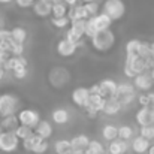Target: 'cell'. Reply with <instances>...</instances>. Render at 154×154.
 I'll return each mask as SVG.
<instances>
[{"mask_svg":"<svg viewBox=\"0 0 154 154\" xmlns=\"http://www.w3.org/2000/svg\"><path fill=\"white\" fill-rule=\"evenodd\" d=\"M105 153H106L105 145L97 139H91L88 147L85 148V154H105Z\"/></svg>","mask_w":154,"mask_h":154,"instance_id":"cell-30","label":"cell"},{"mask_svg":"<svg viewBox=\"0 0 154 154\" xmlns=\"http://www.w3.org/2000/svg\"><path fill=\"white\" fill-rule=\"evenodd\" d=\"M151 57L154 58V41L151 42Z\"/></svg>","mask_w":154,"mask_h":154,"instance_id":"cell-52","label":"cell"},{"mask_svg":"<svg viewBox=\"0 0 154 154\" xmlns=\"http://www.w3.org/2000/svg\"><path fill=\"white\" fill-rule=\"evenodd\" d=\"M93 21H94V26H96L97 32L111 30V26H112V23H114L105 12H100V14H97L96 17H93Z\"/></svg>","mask_w":154,"mask_h":154,"instance_id":"cell-20","label":"cell"},{"mask_svg":"<svg viewBox=\"0 0 154 154\" xmlns=\"http://www.w3.org/2000/svg\"><path fill=\"white\" fill-rule=\"evenodd\" d=\"M3 132H5V130H3V127H2V124H0V135H2Z\"/></svg>","mask_w":154,"mask_h":154,"instance_id":"cell-56","label":"cell"},{"mask_svg":"<svg viewBox=\"0 0 154 154\" xmlns=\"http://www.w3.org/2000/svg\"><path fill=\"white\" fill-rule=\"evenodd\" d=\"M70 21H76V20H88V14H87V9H85V5L84 3H79L73 8L69 9V15Z\"/></svg>","mask_w":154,"mask_h":154,"instance_id":"cell-21","label":"cell"},{"mask_svg":"<svg viewBox=\"0 0 154 154\" xmlns=\"http://www.w3.org/2000/svg\"><path fill=\"white\" fill-rule=\"evenodd\" d=\"M105 103H106V99L102 97L100 94H90L88 103H87V106H85L82 111L85 112V115H87L88 118H96V117L99 115V112L103 111Z\"/></svg>","mask_w":154,"mask_h":154,"instance_id":"cell-7","label":"cell"},{"mask_svg":"<svg viewBox=\"0 0 154 154\" xmlns=\"http://www.w3.org/2000/svg\"><path fill=\"white\" fill-rule=\"evenodd\" d=\"M88 90H90V94H99V82L91 84V85L88 87Z\"/></svg>","mask_w":154,"mask_h":154,"instance_id":"cell-46","label":"cell"},{"mask_svg":"<svg viewBox=\"0 0 154 154\" xmlns=\"http://www.w3.org/2000/svg\"><path fill=\"white\" fill-rule=\"evenodd\" d=\"M90 45L96 52H109L114 45H115V35L112 30H103V32H97L91 39H90Z\"/></svg>","mask_w":154,"mask_h":154,"instance_id":"cell-1","label":"cell"},{"mask_svg":"<svg viewBox=\"0 0 154 154\" xmlns=\"http://www.w3.org/2000/svg\"><path fill=\"white\" fill-rule=\"evenodd\" d=\"M69 6L64 3V2H58V3H54L52 5V12L51 17L54 18H61V17H67L69 15Z\"/></svg>","mask_w":154,"mask_h":154,"instance_id":"cell-28","label":"cell"},{"mask_svg":"<svg viewBox=\"0 0 154 154\" xmlns=\"http://www.w3.org/2000/svg\"><path fill=\"white\" fill-rule=\"evenodd\" d=\"M5 27V20H3V15L0 14V30Z\"/></svg>","mask_w":154,"mask_h":154,"instance_id":"cell-50","label":"cell"},{"mask_svg":"<svg viewBox=\"0 0 154 154\" xmlns=\"http://www.w3.org/2000/svg\"><path fill=\"white\" fill-rule=\"evenodd\" d=\"M142 72H147V61L142 57H139V55L126 57L123 73L127 79H133L136 75H139Z\"/></svg>","mask_w":154,"mask_h":154,"instance_id":"cell-4","label":"cell"},{"mask_svg":"<svg viewBox=\"0 0 154 154\" xmlns=\"http://www.w3.org/2000/svg\"><path fill=\"white\" fill-rule=\"evenodd\" d=\"M133 133H135V130H133V127L129 126V124H121V126L118 127V138L123 139V141H127V142H129V141L133 138Z\"/></svg>","mask_w":154,"mask_h":154,"instance_id":"cell-34","label":"cell"},{"mask_svg":"<svg viewBox=\"0 0 154 154\" xmlns=\"http://www.w3.org/2000/svg\"><path fill=\"white\" fill-rule=\"evenodd\" d=\"M96 33H97V29L94 26V21H93V18H88L87 23H85V38L91 39Z\"/></svg>","mask_w":154,"mask_h":154,"instance_id":"cell-40","label":"cell"},{"mask_svg":"<svg viewBox=\"0 0 154 154\" xmlns=\"http://www.w3.org/2000/svg\"><path fill=\"white\" fill-rule=\"evenodd\" d=\"M51 120H52V123L60 124V126L67 124L69 120H70V112H69L66 108H63V106L55 108V109L51 112Z\"/></svg>","mask_w":154,"mask_h":154,"instance_id":"cell-16","label":"cell"},{"mask_svg":"<svg viewBox=\"0 0 154 154\" xmlns=\"http://www.w3.org/2000/svg\"><path fill=\"white\" fill-rule=\"evenodd\" d=\"M41 141H44V139L35 133V135H32L30 138H27L26 141H23V148H24L26 151H30V153H33V150H35V148L39 145V142H41Z\"/></svg>","mask_w":154,"mask_h":154,"instance_id":"cell-33","label":"cell"},{"mask_svg":"<svg viewBox=\"0 0 154 154\" xmlns=\"http://www.w3.org/2000/svg\"><path fill=\"white\" fill-rule=\"evenodd\" d=\"M136 102L139 103V106H148L150 105V99H148V93H139L136 97ZM150 108V106H148Z\"/></svg>","mask_w":154,"mask_h":154,"instance_id":"cell-43","label":"cell"},{"mask_svg":"<svg viewBox=\"0 0 154 154\" xmlns=\"http://www.w3.org/2000/svg\"><path fill=\"white\" fill-rule=\"evenodd\" d=\"M102 138L108 142L118 139V127L115 124H105L102 129Z\"/></svg>","mask_w":154,"mask_h":154,"instance_id":"cell-27","label":"cell"},{"mask_svg":"<svg viewBox=\"0 0 154 154\" xmlns=\"http://www.w3.org/2000/svg\"><path fill=\"white\" fill-rule=\"evenodd\" d=\"M11 73H12V76H14L15 79L21 81V79H26V76H27V73H29V67H26V66H23V67H17V69L12 70Z\"/></svg>","mask_w":154,"mask_h":154,"instance_id":"cell-41","label":"cell"},{"mask_svg":"<svg viewBox=\"0 0 154 154\" xmlns=\"http://www.w3.org/2000/svg\"><path fill=\"white\" fill-rule=\"evenodd\" d=\"M35 133H36L38 136H41L42 139L48 141V139L52 136V133H54L52 123L51 121H48V120H41L39 124L35 127Z\"/></svg>","mask_w":154,"mask_h":154,"instance_id":"cell-15","label":"cell"},{"mask_svg":"<svg viewBox=\"0 0 154 154\" xmlns=\"http://www.w3.org/2000/svg\"><path fill=\"white\" fill-rule=\"evenodd\" d=\"M11 36H12V41L15 44H20V45H24L27 38H29V32L23 27V26H15L11 29Z\"/></svg>","mask_w":154,"mask_h":154,"instance_id":"cell-22","label":"cell"},{"mask_svg":"<svg viewBox=\"0 0 154 154\" xmlns=\"http://www.w3.org/2000/svg\"><path fill=\"white\" fill-rule=\"evenodd\" d=\"M0 154H2V153H0Z\"/></svg>","mask_w":154,"mask_h":154,"instance_id":"cell-61","label":"cell"},{"mask_svg":"<svg viewBox=\"0 0 154 154\" xmlns=\"http://www.w3.org/2000/svg\"><path fill=\"white\" fill-rule=\"evenodd\" d=\"M6 73H8L6 69H5L3 66H0V81H3V79L6 78Z\"/></svg>","mask_w":154,"mask_h":154,"instance_id":"cell-49","label":"cell"},{"mask_svg":"<svg viewBox=\"0 0 154 154\" xmlns=\"http://www.w3.org/2000/svg\"><path fill=\"white\" fill-rule=\"evenodd\" d=\"M21 109V100L15 93H2L0 94V118L8 115H15Z\"/></svg>","mask_w":154,"mask_h":154,"instance_id":"cell-2","label":"cell"},{"mask_svg":"<svg viewBox=\"0 0 154 154\" xmlns=\"http://www.w3.org/2000/svg\"><path fill=\"white\" fill-rule=\"evenodd\" d=\"M9 57H11V54H9V52H6L5 50H2V48H0V66H3V64L8 61V58H9Z\"/></svg>","mask_w":154,"mask_h":154,"instance_id":"cell-45","label":"cell"},{"mask_svg":"<svg viewBox=\"0 0 154 154\" xmlns=\"http://www.w3.org/2000/svg\"><path fill=\"white\" fill-rule=\"evenodd\" d=\"M148 154H154V145H151V147L148 148Z\"/></svg>","mask_w":154,"mask_h":154,"instance_id":"cell-53","label":"cell"},{"mask_svg":"<svg viewBox=\"0 0 154 154\" xmlns=\"http://www.w3.org/2000/svg\"><path fill=\"white\" fill-rule=\"evenodd\" d=\"M50 23H51L52 27L57 29V30H67L70 27V18L69 17H61V18H54V17H51Z\"/></svg>","mask_w":154,"mask_h":154,"instance_id":"cell-31","label":"cell"},{"mask_svg":"<svg viewBox=\"0 0 154 154\" xmlns=\"http://www.w3.org/2000/svg\"><path fill=\"white\" fill-rule=\"evenodd\" d=\"M148 99H150V105H148V106H150L151 109H154V91H150V93H148Z\"/></svg>","mask_w":154,"mask_h":154,"instance_id":"cell-48","label":"cell"},{"mask_svg":"<svg viewBox=\"0 0 154 154\" xmlns=\"http://www.w3.org/2000/svg\"><path fill=\"white\" fill-rule=\"evenodd\" d=\"M84 5H85V9H87V14H88L90 18H93V17H96L97 14L102 12L99 2H91V3H84Z\"/></svg>","mask_w":154,"mask_h":154,"instance_id":"cell-37","label":"cell"},{"mask_svg":"<svg viewBox=\"0 0 154 154\" xmlns=\"http://www.w3.org/2000/svg\"><path fill=\"white\" fill-rule=\"evenodd\" d=\"M15 135L18 136V139L23 142V141H26L27 138H30L32 135H35V129H32V127H27V126H23V124H20V127L15 130Z\"/></svg>","mask_w":154,"mask_h":154,"instance_id":"cell-36","label":"cell"},{"mask_svg":"<svg viewBox=\"0 0 154 154\" xmlns=\"http://www.w3.org/2000/svg\"><path fill=\"white\" fill-rule=\"evenodd\" d=\"M139 57H142L144 60L150 58L151 57V42H141V47H139V52H138Z\"/></svg>","mask_w":154,"mask_h":154,"instance_id":"cell-38","label":"cell"},{"mask_svg":"<svg viewBox=\"0 0 154 154\" xmlns=\"http://www.w3.org/2000/svg\"><path fill=\"white\" fill-rule=\"evenodd\" d=\"M79 47H82V45L75 44V42H70V41L66 39V38H61V39L57 42L55 50H57V54H58L60 57L69 58V57H72V55L76 54V51L79 50Z\"/></svg>","mask_w":154,"mask_h":154,"instance_id":"cell-10","label":"cell"},{"mask_svg":"<svg viewBox=\"0 0 154 154\" xmlns=\"http://www.w3.org/2000/svg\"><path fill=\"white\" fill-rule=\"evenodd\" d=\"M9 3H14V0H0V5H9Z\"/></svg>","mask_w":154,"mask_h":154,"instance_id":"cell-51","label":"cell"},{"mask_svg":"<svg viewBox=\"0 0 154 154\" xmlns=\"http://www.w3.org/2000/svg\"><path fill=\"white\" fill-rule=\"evenodd\" d=\"M130 147H132V150L136 154H145V153H148V148L151 147V144H150L148 139H145L141 135H138V136H135L132 139Z\"/></svg>","mask_w":154,"mask_h":154,"instance_id":"cell-17","label":"cell"},{"mask_svg":"<svg viewBox=\"0 0 154 154\" xmlns=\"http://www.w3.org/2000/svg\"><path fill=\"white\" fill-rule=\"evenodd\" d=\"M132 82H133L136 91H139V93H150L154 88V79L151 76V73H150V70L136 75L132 79Z\"/></svg>","mask_w":154,"mask_h":154,"instance_id":"cell-9","label":"cell"},{"mask_svg":"<svg viewBox=\"0 0 154 154\" xmlns=\"http://www.w3.org/2000/svg\"><path fill=\"white\" fill-rule=\"evenodd\" d=\"M123 109V106H121V103L118 102L115 97H112V99H106V103H105V108H103V114L105 115H117L120 111Z\"/></svg>","mask_w":154,"mask_h":154,"instance_id":"cell-25","label":"cell"},{"mask_svg":"<svg viewBox=\"0 0 154 154\" xmlns=\"http://www.w3.org/2000/svg\"><path fill=\"white\" fill-rule=\"evenodd\" d=\"M48 2H50V3H52V5H54V3H58V2H63V0H48Z\"/></svg>","mask_w":154,"mask_h":154,"instance_id":"cell-55","label":"cell"},{"mask_svg":"<svg viewBox=\"0 0 154 154\" xmlns=\"http://www.w3.org/2000/svg\"><path fill=\"white\" fill-rule=\"evenodd\" d=\"M17 115H18L20 124L32 127V129H35L41 121V114L36 109H32V108H21Z\"/></svg>","mask_w":154,"mask_h":154,"instance_id":"cell-6","label":"cell"},{"mask_svg":"<svg viewBox=\"0 0 154 154\" xmlns=\"http://www.w3.org/2000/svg\"><path fill=\"white\" fill-rule=\"evenodd\" d=\"M69 8H73V6H76V5H79V3H82L81 0H63Z\"/></svg>","mask_w":154,"mask_h":154,"instance_id":"cell-47","label":"cell"},{"mask_svg":"<svg viewBox=\"0 0 154 154\" xmlns=\"http://www.w3.org/2000/svg\"><path fill=\"white\" fill-rule=\"evenodd\" d=\"M30 2H32V3H33V5H35V3H36V2H38V0H30Z\"/></svg>","mask_w":154,"mask_h":154,"instance_id":"cell-57","label":"cell"},{"mask_svg":"<svg viewBox=\"0 0 154 154\" xmlns=\"http://www.w3.org/2000/svg\"><path fill=\"white\" fill-rule=\"evenodd\" d=\"M0 124L3 127L5 132H15L18 127H20V120H18V115H8V117H3L0 118Z\"/></svg>","mask_w":154,"mask_h":154,"instance_id":"cell-23","label":"cell"},{"mask_svg":"<svg viewBox=\"0 0 154 154\" xmlns=\"http://www.w3.org/2000/svg\"><path fill=\"white\" fill-rule=\"evenodd\" d=\"M102 12H105L114 23L120 21L126 15V5L123 0H105L102 5Z\"/></svg>","mask_w":154,"mask_h":154,"instance_id":"cell-5","label":"cell"},{"mask_svg":"<svg viewBox=\"0 0 154 154\" xmlns=\"http://www.w3.org/2000/svg\"><path fill=\"white\" fill-rule=\"evenodd\" d=\"M105 154H109V153H108V151H106V153H105Z\"/></svg>","mask_w":154,"mask_h":154,"instance_id":"cell-60","label":"cell"},{"mask_svg":"<svg viewBox=\"0 0 154 154\" xmlns=\"http://www.w3.org/2000/svg\"><path fill=\"white\" fill-rule=\"evenodd\" d=\"M129 150V142L127 141H123V139H115L112 142H109L106 151L109 154H126Z\"/></svg>","mask_w":154,"mask_h":154,"instance_id":"cell-19","label":"cell"},{"mask_svg":"<svg viewBox=\"0 0 154 154\" xmlns=\"http://www.w3.org/2000/svg\"><path fill=\"white\" fill-rule=\"evenodd\" d=\"M141 42H142V41H139V39H130V41H127V44H126V47H124V50H126V57L138 55Z\"/></svg>","mask_w":154,"mask_h":154,"instance_id":"cell-32","label":"cell"},{"mask_svg":"<svg viewBox=\"0 0 154 154\" xmlns=\"http://www.w3.org/2000/svg\"><path fill=\"white\" fill-rule=\"evenodd\" d=\"M85 23L87 20H76V21H70V30L75 32L78 36L84 38L85 36Z\"/></svg>","mask_w":154,"mask_h":154,"instance_id":"cell-35","label":"cell"},{"mask_svg":"<svg viewBox=\"0 0 154 154\" xmlns=\"http://www.w3.org/2000/svg\"><path fill=\"white\" fill-rule=\"evenodd\" d=\"M12 45H14V41H12V36H11V29L3 27L0 30V48L11 54Z\"/></svg>","mask_w":154,"mask_h":154,"instance_id":"cell-24","label":"cell"},{"mask_svg":"<svg viewBox=\"0 0 154 154\" xmlns=\"http://www.w3.org/2000/svg\"><path fill=\"white\" fill-rule=\"evenodd\" d=\"M153 124H154V109H153Z\"/></svg>","mask_w":154,"mask_h":154,"instance_id":"cell-58","label":"cell"},{"mask_svg":"<svg viewBox=\"0 0 154 154\" xmlns=\"http://www.w3.org/2000/svg\"><path fill=\"white\" fill-rule=\"evenodd\" d=\"M20 139L15 132H3L0 135V151L2 153H14L20 147Z\"/></svg>","mask_w":154,"mask_h":154,"instance_id":"cell-8","label":"cell"},{"mask_svg":"<svg viewBox=\"0 0 154 154\" xmlns=\"http://www.w3.org/2000/svg\"><path fill=\"white\" fill-rule=\"evenodd\" d=\"M66 154H73V151H70V153H66Z\"/></svg>","mask_w":154,"mask_h":154,"instance_id":"cell-59","label":"cell"},{"mask_svg":"<svg viewBox=\"0 0 154 154\" xmlns=\"http://www.w3.org/2000/svg\"><path fill=\"white\" fill-rule=\"evenodd\" d=\"M14 3H15L18 8H21V9H29V8L33 6V3H32L30 0H14Z\"/></svg>","mask_w":154,"mask_h":154,"instance_id":"cell-44","label":"cell"},{"mask_svg":"<svg viewBox=\"0 0 154 154\" xmlns=\"http://www.w3.org/2000/svg\"><path fill=\"white\" fill-rule=\"evenodd\" d=\"M23 66H29V61L24 55H20V57H15V55H11L8 58V61L3 64V67L6 69V72H12L15 70L17 67H23Z\"/></svg>","mask_w":154,"mask_h":154,"instance_id":"cell-18","label":"cell"},{"mask_svg":"<svg viewBox=\"0 0 154 154\" xmlns=\"http://www.w3.org/2000/svg\"><path fill=\"white\" fill-rule=\"evenodd\" d=\"M139 135L145 139H148L150 142L154 139V124L150 126H144V127H139Z\"/></svg>","mask_w":154,"mask_h":154,"instance_id":"cell-39","label":"cell"},{"mask_svg":"<svg viewBox=\"0 0 154 154\" xmlns=\"http://www.w3.org/2000/svg\"><path fill=\"white\" fill-rule=\"evenodd\" d=\"M136 97H138V91H136L133 82H129V81H121V82H118L115 99L121 103L123 108L130 106L132 103L136 100Z\"/></svg>","mask_w":154,"mask_h":154,"instance_id":"cell-3","label":"cell"},{"mask_svg":"<svg viewBox=\"0 0 154 154\" xmlns=\"http://www.w3.org/2000/svg\"><path fill=\"white\" fill-rule=\"evenodd\" d=\"M48 147H50V144H48V141H41L39 142V145L33 150V154H45L48 151Z\"/></svg>","mask_w":154,"mask_h":154,"instance_id":"cell-42","label":"cell"},{"mask_svg":"<svg viewBox=\"0 0 154 154\" xmlns=\"http://www.w3.org/2000/svg\"><path fill=\"white\" fill-rule=\"evenodd\" d=\"M33 14L38 18H51L52 12V3H50L48 0H38L33 6Z\"/></svg>","mask_w":154,"mask_h":154,"instance_id":"cell-14","label":"cell"},{"mask_svg":"<svg viewBox=\"0 0 154 154\" xmlns=\"http://www.w3.org/2000/svg\"><path fill=\"white\" fill-rule=\"evenodd\" d=\"M90 141H91V139H90L87 135L81 133V135L73 136V138L70 139V144H72V148H73V150H82V151H85V148L88 147Z\"/></svg>","mask_w":154,"mask_h":154,"instance_id":"cell-26","label":"cell"},{"mask_svg":"<svg viewBox=\"0 0 154 154\" xmlns=\"http://www.w3.org/2000/svg\"><path fill=\"white\" fill-rule=\"evenodd\" d=\"M135 121L139 127L153 124V109L148 106H139V109L135 114Z\"/></svg>","mask_w":154,"mask_h":154,"instance_id":"cell-13","label":"cell"},{"mask_svg":"<svg viewBox=\"0 0 154 154\" xmlns=\"http://www.w3.org/2000/svg\"><path fill=\"white\" fill-rule=\"evenodd\" d=\"M82 3H91V2H97V0H81Z\"/></svg>","mask_w":154,"mask_h":154,"instance_id":"cell-54","label":"cell"},{"mask_svg":"<svg viewBox=\"0 0 154 154\" xmlns=\"http://www.w3.org/2000/svg\"><path fill=\"white\" fill-rule=\"evenodd\" d=\"M117 87H118L117 81H114L112 78H105L99 82V94L105 99H112L117 94Z\"/></svg>","mask_w":154,"mask_h":154,"instance_id":"cell-12","label":"cell"},{"mask_svg":"<svg viewBox=\"0 0 154 154\" xmlns=\"http://www.w3.org/2000/svg\"><path fill=\"white\" fill-rule=\"evenodd\" d=\"M54 151L57 154H66V153L73 151L72 144H70V139H58V141H55V144H54Z\"/></svg>","mask_w":154,"mask_h":154,"instance_id":"cell-29","label":"cell"},{"mask_svg":"<svg viewBox=\"0 0 154 154\" xmlns=\"http://www.w3.org/2000/svg\"><path fill=\"white\" fill-rule=\"evenodd\" d=\"M70 99H72V103L76 106V108H81L84 109L88 103V99H90V90L88 87H76L72 90L70 93Z\"/></svg>","mask_w":154,"mask_h":154,"instance_id":"cell-11","label":"cell"}]
</instances>
